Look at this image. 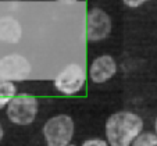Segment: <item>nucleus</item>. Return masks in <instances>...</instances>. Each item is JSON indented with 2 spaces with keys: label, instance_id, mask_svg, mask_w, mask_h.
I'll use <instances>...</instances> for the list:
<instances>
[{
  "label": "nucleus",
  "instance_id": "nucleus-1",
  "mask_svg": "<svg viewBox=\"0 0 157 146\" xmlns=\"http://www.w3.org/2000/svg\"><path fill=\"white\" fill-rule=\"evenodd\" d=\"M143 129V120L132 111H118L106 121V138L110 146H132Z\"/></svg>",
  "mask_w": 157,
  "mask_h": 146
},
{
  "label": "nucleus",
  "instance_id": "nucleus-2",
  "mask_svg": "<svg viewBox=\"0 0 157 146\" xmlns=\"http://www.w3.org/2000/svg\"><path fill=\"white\" fill-rule=\"evenodd\" d=\"M42 132L48 146H70L74 136V121L67 114H59L44 122Z\"/></svg>",
  "mask_w": 157,
  "mask_h": 146
},
{
  "label": "nucleus",
  "instance_id": "nucleus-3",
  "mask_svg": "<svg viewBox=\"0 0 157 146\" xmlns=\"http://www.w3.org/2000/svg\"><path fill=\"white\" fill-rule=\"evenodd\" d=\"M38 114V100L29 93L17 95L7 106V117L13 124L29 125Z\"/></svg>",
  "mask_w": 157,
  "mask_h": 146
},
{
  "label": "nucleus",
  "instance_id": "nucleus-4",
  "mask_svg": "<svg viewBox=\"0 0 157 146\" xmlns=\"http://www.w3.org/2000/svg\"><path fill=\"white\" fill-rule=\"evenodd\" d=\"M86 74L85 70L79 64H68L53 81V85L60 93L67 96L77 95L85 85Z\"/></svg>",
  "mask_w": 157,
  "mask_h": 146
},
{
  "label": "nucleus",
  "instance_id": "nucleus-5",
  "mask_svg": "<svg viewBox=\"0 0 157 146\" xmlns=\"http://www.w3.org/2000/svg\"><path fill=\"white\" fill-rule=\"evenodd\" d=\"M31 70V63L21 54L13 53L0 59V79L24 81L29 77Z\"/></svg>",
  "mask_w": 157,
  "mask_h": 146
},
{
  "label": "nucleus",
  "instance_id": "nucleus-6",
  "mask_svg": "<svg viewBox=\"0 0 157 146\" xmlns=\"http://www.w3.org/2000/svg\"><path fill=\"white\" fill-rule=\"evenodd\" d=\"M111 31V20L109 14L100 9H92L86 17V38L90 42H98L107 38Z\"/></svg>",
  "mask_w": 157,
  "mask_h": 146
},
{
  "label": "nucleus",
  "instance_id": "nucleus-7",
  "mask_svg": "<svg viewBox=\"0 0 157 146\" xmlns=\"http://www.w3.org/2000/svg\"><path fill=\"white\" fill-rule=\"evenodd\" d=\"M117 72V63L109 54L96 57L90 64L89 68V77L95 83H103L113 78Z\"/></svg>",
  "mask_w": 157,
  "mask_h": 146
},
{
  "label": "nucleus",
  "instance_id": "nucleus-8",
  "mask_svg": "<svg viewBox=\"0 0 157 146\" xmlns=\"http://www.w3.org/2000/svg\"><path fill=\"white\" fill-rule=\"evenodd\" d=\"M22 36V28L20 22L13 17L0 18V42L17 43Z\"/></svg>",
  "mask_w": 157,
  "mask_h": 146
},
{
  "label": "nucleus",
  "instance_id": "nucleus-9",
  "mask_svg": "<svg viewBox=\"0 0 157 146\" xmlns=\"http://www.w3.org/2000/svg\"><path fill=\"white\" fill-rule=\"evenodd\" d=\"M17 96V88L10 81L0 79V109L9 106V103Z\"/></svg>",
  "mask_w": 157,
  "mask_h": 146
},
{
  "label": "nucleus",
  "instance_id": "nucleus-10",
  "mask_svg": "<svg viewBox=\"0 0 157 146\" xmlns=\"http://www.w3.org/2000/svg\"><path fill=\"white\" fill-rule=\"evenodd\" d=\"M132 146H157V134L154 132H142L133 140Z\"/></svg>",
  "mask_w": 157,
  "mask_h": 146
},
{
  "label": "nucleus",
  "instance_id": "nucleus-11",
  "mask_svg": "<svg viewBox=\"0 0 157 146\" xmlns=\"http://www.w3.org/2000/svg\"><path fill=\"white\" fill-rule=\"evenodd\" d=\"M81 146H110V145H109V142L104 139L93 138V139H86Z\"/></svg>",
  "mask_w": 157,
  "mask_h": 146
},
{
  "label": "nucleus",
  "instance_id": "nucleus-12",
  "mask_svg": "<svg viewBox=\"0 0 157 146\" xmlns=\"http://www.w3.org/2000/svg\"><path fill=\"white\" fill-rule=\"evenodd\" d=\"M122 2H124V3L127 4L128 7H132V9H135V7L142 6L146 0H122Z\"/></svg>",
  "mask_w": 157,
  "mask_h": 146
},
{
  "label": "nucleus",
  "instance_id": "nucleus-13",
  "mask_svg": "<svg viewBox=\"0 0 157 146\" xmlns=\"http://www.w3.org/2000/svg\"><path fill=\"white\" fill-rule=\"evenodd\" d=\"M57 2H60V3H65V4H74L77 0H57Z\"/></svg>",
  "mask_w": 157,
  "mask_h": 146
},
{
  "label": "nucleus",
  "instance_id": "nucleus-14",
  "mask_svg": "<svg viewBox=\"0 0 157 146\" xmlns=\"http://www.w3.org/2000/svg\"><path fill=\"white\" fill-rule=\"evenodd\" d=\"M3 139V127H2V124H0V140Z\"/></svg>",
  "mask_w": 157,
  "mask_h": 146
},
{
  "label": "nucleus",
  "instance_id": "nucleus-15",
  "mask_svg": "<svg viewBox=\"0 0 157 146\" xmlns=\"http://www.w3.org/2000/svg\"><path fill=\"white\" fill-rule=\"evenodd\" d=\"M154 129H156V134H157V118H156V121H154Z\"/></svg>",
  "mask_w": 157,
  "mask_h": 146
},
{
  "label": "nucleus",
  "instance_id": "nucleus-16",
  "mask_svg": "<svg viewBox=\"0 0 157 146\" xmlns=\"http://www.w3.org/2000/svg\"><path fill=\"white\" fill-rule=\"evenodd\" d=\"M70 146H74V145H70Z\"/></svg>",
  "mask_w": 157,
  "mask_h": 146
}]
</instances>
